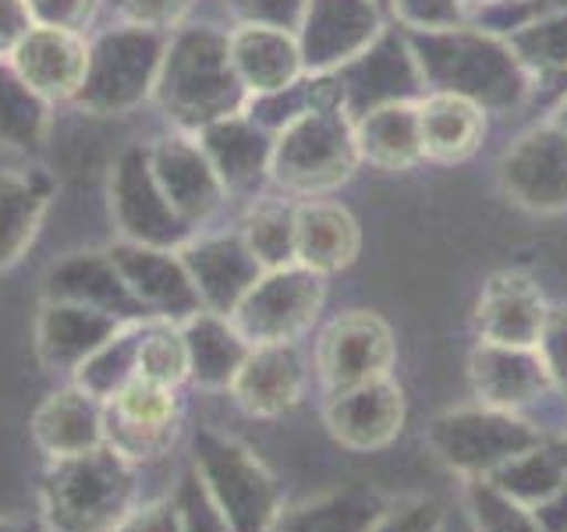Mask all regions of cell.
I'll return each mask as SVG.
<instances>
[{
  "instance_id": "25",
  "label": "cell",
  "mask_w": 567,
  "mask_h": 532,
  "mask_svg": "<svg viewBox=\"0 0 567 532\" xmlns=\"http://www.w3.org/2000/svg\"><path fill=\"white\" fill-rule=\"evenodd\" d=\"M468 380L478 405L504 408V412H518V408L539 401L554 387L536 348H514L493 341H478L472 348Z\"/></svg>"
},
{
  "instance_id": "33",
  "label": "cell",
  "mask_w": 567,
  "mask_h": 532,
  "mask_svg": "<svg viewBox=\"0 0 567 532\" xmlns=\"http://www.w3.org/2000/svg\"><path fill=\"white\" fill-rule=\"evenodd\" d=\"M386 504L369 490H333L280 508L270 532H369Z\"/></svg>"
},
{
  "instance_id": "53",
  "label": "cell",
  "mask_w": 567,
  "mask_h": 532,
  "mask_svg": "<svg viewBox=\"0 0 567 532\" xmlns=\"http://www.w3.org/2000/svg\"><path fill=\"white\" fill-rule=\"evenodd\" d=\"M554 451H557V458H560V466L567 469V440H564V443H554Z\"/></svg>"
},
{
  "instance_id": "49",
  "label": "cell",
  "mask_w": 567,
  "mask_h": 532,
  "mask_svg": "<svg viewBox=\"0 0 567 532\" xmlns=\"http://www.w3.org/2000/svg\"><path fill=\"white\" fill-rule=\"evenodd\" d=\"M532 514H536L543 532H567V487H560L554 497L539 501L536 508H532Z\"/></svg>"
},
{
  "instance_id": "35",
  "label": "cell",
  "mask_w": 567,
  "mask_h": 532,
  "mask_svg": "<svg viewBox=\"0 0 567 532\" xmlns=\"http://www.w3.org/2000/svg\"><path fill=\"white\" fill-rule=\"evenodd\" d=\"M241 238L262 263V270H280L295 263V200L291 195H256L241 213Z\"/></svg>"
},
{
  "instance_id": "6",
  "label": "cell",
  "mask_w": 567,
  "mask_h": 532,
  "mask_svg": "<svg viewBox=\"0 0 567 532\" xmlns=\"http://www.w3.org/2000/svg\"><path fill=\"white\" fill-rule=\"evenodd\" d=\"M171 32L117 22L89 40V64L79 96L71 100L79 114L121 117L153 103L159 64H164Z\"/></svg>"
},
{
  "instance_id": "52",
  "label": "cell",
  "mask_w": 567,
  "mask_h": 532,
  "mask_svg": "<svg viewBox=\"0 0 567 532\" xmlns=\"http://www.w3.org/2000/svg\"><path fill=\"white\" fill-rule=\"evenodd\" d=\"M465 8H493V4H501V0H461Z\"/></svg>"
},
{
  "instance_id": "1",
  "label": "cell",
  "mask_w": 567,
  "mask_h": 532,
  "mask_svg": "<svg viewBox=\"0 0 567 532\" xmlns=\"http://www.w3.org/2000/svg\"><path fill=\"white\" fill-rule=\"evenodd\" d=\"M153 103L174 132L188 135L220 117L245 114L248 89L230 64L227 32L195 22L177 25L159 64Z\"/></svg>"
},
{
  "instance_id": "2",
  "label": "cell",
  "mask_w": 567,
  "mask_h": 532,
  "mask_svg": "<svg viewBox=\"0 0 567 532\" xmlns=\"http://www.w3.org/2000/svg\"><path fill=\"white\" fill-rule=\"evenodd\" d=\"M425 93H457L483 111H514L528 96L532 71L518 61L504 35L489 29L408 32Z\"/></svg>"
},
{
  "instance_id": "11",
  "label": "cell",
  "mask_w": 567,
  "mask_h": 532,
  "mask_svg": "<svg viewBox=\"0 0 567 532\" xmlns=\"http://www.w3.org/2000/svg\"><path fill=\"white\" fill-rule=\"evenodd\" d=\"M106 408V448L128 458L132 466H146V461L164 458L177 430H182V398L177 387L153 383L146 377H135L124 383Z\"/></svg>"
},
{
  "instance_id": "43",
  "label": "cell",
  "mask_w": 567,
  "mask_h": 532,
  "mask_svg": "<svg viewBox=\"0 0 567 532\" xmlns=\"http://www.w3.org/2000/svg\"><path fill=\"white\" fill-rule=\"evenodd\" d=\"M32 14V25L68 29V32H89L96 25L103 0H25Z\"/></svg>"
},
{
  "instance_id": "12",
  "label": "cell",
  "mask_w": 567,
  "mask_h": 532,
  "mask_svg": "<svg viewBox=\"0 0 567 532\" xmlns=\"http://www.w3.org/2000/svg\"><path fill=\"white\" fill-rule=\"evenodd\" d=\"M496 182L514 206L528 213L567 209V135L554 124L528 129L504 150L496 164Z\"/></svg>"
},
{
  "instance_id": "27",
  "label": "cell",
  "mask_w": 567,
  "mask_h": 532,
  "mask_svg": "<svg viewBox=\"0 0 567 532\" xmlns=\"http://www.w3.org/2000/svg\"><path fill=\"white\" fill-rule=\"evenodd\" d=\"M58 182L40 164L0 167V274L14 270L29 256L43 231Z\"/></svg>"
},
{
  "instance_id": "54",
  "label": "cell",
  "mask_w": 567,
  "mask_h": 532,
  "mask_svg": "<svg viewBox=\"0 0 567 532\" xmlns=\"http://www.w3.org/2000/svg\"><path fill=\"white\" fill-rule=\"evenodd\" d=\"M377 4H390V0H377Z\"/></svg>"
},
{
  "instance_id": "4",
  "label": "cell",
  "mask_w": 567,
  "mask_h": 532,
  "mask_svg": "<svg viewBox=\"0 0 567 532\" xmlns=\"http://www.w3.org/2000/svg\"><path fill=\"white\" fill-rule=\"evenodd\" d=\"M359 164L348 106H309L274 135L270 182L291 200H323L348 185Z\"/></svg>"
},
{
  "instance_id": "16",
  "label": "cell",
  "mask_w": 567,
  "mask_h": 532,
  "mask_svg": "<svg viewBox=\"0 0 567 532\" xmlns=\"http://www.w3.org/2000/svg\"><path fill=\"white\" fill-rule=\"evenodd\" d=\"M106 253H111L128 291L138 298V306L153 319L185 324L188 316L203 313V301L192 288V277L177 248H153L117 238L114 245H106Z\"/></svg>"
},
{
  "instance_id": "37",
  "label": "cell",
  "mask_w": 567,
  "mask_h": 532,
  "mask_svg": "<svg viewBox=\"0 0 567 532\" xmlns=\"http://www.w3.org/2000/svg\"><path fill=\"white\" fill-rule=\"evenodd\" d=\"M496 490H504L525 508H536L546 497H554L560 487H567V469L560 466V458L554 448H532L518 458H511L507 466H501L493 475H486Z\"/></svg>"
},
{
  "instance_id": "13",
  "label": "cell",
  "mask_w": 567,
  "mask_h": 532,
  "mask_svg": "<svg viewBox=\"0 0 567 532\" xmlns=\"http://www.w3.org/2000/svg\"><path fill=\"white\" fill-rule=\"evenodd\" d=\"M383 35L377 0H309L298 25L306 75H333Z\"/></svg>"
},
{
  "instance_id": "23",
  "label": "cell",
  "mask_w": 567,
  "mask_h": 532,
  "mask_svg": "<svg viewBox=\"0 0 567 532\" xmlns=\"http://www.w3.org/2000/svg\"><path fill=\"white\" fill-rule=\"evenodd\" d=\"M29 437L47 454V461L96 451L106 443V408L100 398L85 395L82 387L68 380L35 405Z\"/></svg>"
},
{
  "instance_id": "26",
  "label": "cell",
  "mask_w": 567,
  "mask_h": 532,
  "mask_svg": "<svg viewBox=\"0 0 567 532\" xmlns=\"http://www.w3.org/2000/svg\"><path fill=\"white\" fill-rule=\"evenodd\" d=\"M333 75L344 85L351 117H359L369 106L408 100L415 89H425L408 40L404 35H386V32L362 53V58H354L341 71H333Z\"/></svg>"
},
{
  "instance_id": "7",
  "label": "cell",
  "mask_w": 567,
  "mask_h": 532,
  "mask_svg": "<svg viewBox=\"0 0 567 532\" xmlns=\"http://www.w3.org/2000/svg\"><path fill=\"white\" fill-rule=\"evenodd\" d=\"M543 437L532 422L518 412L504 408L475 405L454 408L430 422V448L447 469L472 475H493L511 458H518L532 448H539Z\"/></svg>"
},
{
  "instance_id": "28",
  "label": "cell",
  "mask_w": 567,
  "mask_h": 532,
  "mask_svg": "<svg viewBox=\"0 0 567 532\" xmlns=\"http://www.w3.org/2000/svg\"><path fill=\"white\" fill-rule=\"evenodd\" d=\"M362 227L333 200H295V263L316 274H341L359 259Z\"/></svg>"
},
{
  "instance_id": "39",
  "label": "cell",
  "mask_w": 567,
  "mask_h": 532,
  "mask_svg": "<svg viewBox=\"0 0 567 532\" xmlns=\"http://www.w3.org/2000/svg\"><path fill=\"white\" fill-rule=\"evenodd\" d=\"M138 377L164 387H182L188 383V348L182 324L171 319H150L146 337L138 348Z\"/></svg>"
},
{
  "instance_id": "15",
  "label": "cell",
  "mask_w": 567,
  "mask_h": 532,
  "mask_svg": "<svg viewBox=\"0 0 567 532\" xmlns=\"http://www.w3.org/2000/svg\"><path fill=\"white\" fill-rule=\"evenodd\" d=\"M177 253H182L192 288L199 295L206 313L230 316L238 309V301L248 295V288L266 274L238 227L235 231H195Z\"/></svg>"
},
{
  "instance_id": "47",
  "label": "cell",
  "mask_w": 567,
  "mask_h": 532,
  "mask_svg": "<svg viewBox=\"0 0 567 532\" xmlns=\"http://www.w3.org/2000/svg\"><path fill=\"white\" fill-rule=\"evenodd\" d=\"M114 532H188V514L174 501H146L124 514Z\"/></svg>"
},
{
  "instance_id": "24",
  "label": "cell",
  "mask_w": 567,
  "mask_h": 532,
  "mask_svg": "<svg viewBox=\"0 0 567 532\" xmlns=\"http://www.w3.org/2000/svg\"><path fill=\"white\" fill-rule=\"evenodd\" d=\"M14 71L22 75L43 100L71 103L79 96L85 82V64H89V40L82 32L68 29H50V25H32L25 40L11 53Z\"/></svg>"
},
{
  "instance_id": "50",
  "label": "cell",
  "mask_w": 567,
  "mask_h": 532,
  "mask_svg": "<svg viewBox=\"0 0 567 532\" xmlns=\"http://www.w3.org/2000/svg\"><path fill=\"white\" fill-rule=\"evenodd\" d=\"M549 124H554L557 132H564V135H567V96H564V100L557 103V111L549 114Z\"/></svg>"
},
{
  "instance_id": "40",
  "label": "cell",
  "mask_w": 567,
  "mask_h": 532,
  "mask_svg": "<svg viewBox=\"0 0 567 532\" xmlns=\"http://www.w3.org/2000/svg\"><path fill=\"white\" fill-rule=\"evenodd\" d=\"M465 508L478 532H543L532 508L496 490L486 475L465 479Z\"/></svg>"
},
{
  "instance_id": "32",
  "label": "cell",
  "mask_w": 567,
  "mask_h": 532,
  "mask_svg": "<svg viewBox=\"0 0 567 532\" xmlns=\"http://www.w3.org/2000/svg\"><path fill=\"white\" fill-rule=\"evenodd\" d=\"M415 106L422 156L433 164H461L486 135V111L457 93H425Z\"/></svg>"
},
{
  "instance_id": "3",
  "label": "cell",
  "mask_w": 567,
  "mask_h": 532,
  "mask_svg": "<svg viewBox=\"0 0 567 532\" xmlns=\"http://www.w3.org/2000/svg\"><path fill=\"white\" fill-rule=\"evenodd\" d=\"M138 466L103 443L96 451L50 461L40 479L43 532H114L135 508Z\"/></svg>"
},
{
  "instance_id": "14",
  "label": "cell",
  "mask_w": 567,
  "mask_h": 532,
  "mask_svg": "<svg viewBox=\"0 0 567 532\" xmlns=\"http://www.w3.org/2000/svg\"><path fill=\"white\" fill-rule=\"evenodd\" d=\"M150 167L171 209L192 231H203L230 200L220 174L213 171L199 139L188 132H167L150 142Z\"/></svg>"
},
{
  "instance_id": "34",
  "label": "cell",
  "mask_w": 567,
  "mask_h": 532,
  "mask_svg": "<svg viewBox=\"0 0 567 532\" xmlns=\"http://www.w3.org/2000/svg\"><path fill=\"white\" fill-rule=\"evenodd\" d=\"M53 129V103L18 75L11 61H0V150L35 153Z\"/></svg>"
},
{
  "instance_id": "31",
  "label": "cell",
  "mask_w": 567,
  "mask_h": 532,
  "mask_svg": "<svg viewBox=\"0 0 567 532\" xmlns=\"http://www.w3.org/2000/svg\"><path fill=\"white\" fill-rule=\"evenodd\" d=\"M354 142L362 164L380 171H412L422 164L419 106L415 100H390L354 117Z\"/></svg>"
},
{
  "instance_id": "18",
  "label": "cell",
  "mask_w": 567,
  "mask_h": 532,
  "mask_svg": "<svg viewBox=\"0 0 567 532\" xmlns=\"http://www.w3.org/2000/svg\"><path fill=\"white\" fill-rule=\"evenodd\" d=\"M43 298L79 301V306L111 313V316L124 319V324L153 319L138 306V298L128 291V284H124V277L106 248H75V253L50 263L43 274Z\"/></svg>"
},
{
  "instance_id": "45",
  "label": "cell",
  "mask_w": 567,
  "mask_h": 532,
  "mask_svg": "<svg viewBox=\"0 0 567 532\" xmlns=\"http://www.w3.org/2000/svg\"><path fill=\"white\" fill-rule=\"evenodd\" d=\"M111 4L121 22L174 32L177 25L188 22V11L195 8V0H111Z\"/></svg>"
},
{
  "instance_id": "22",
  "label": "cell",
  "mask_w": 567,
  "mask_h": 532,
  "mask_svg": "<svg viewBox=\"0 0 567 532\" xmlns=\"http://www.w3.org/2000/svg\"><path fill=\"white\" fill-rule=\"evenodd\" d=\"M206 150L213 171L220 174L230 200H256L262 185L270 182V153L274 135L262 132L245 114H230L195 132Z\"/></svg>"
},
{
  "instance_id": "17",
  "label": "cell",
  "mask_w": 567,
  "mask_h": 532,
  "mask_svg": "<svg viewBox=\"0 0 567 532\" xmlns=\"http://www.w3.org/2000/svg\"><path fill=\"white\" fill-rule=\"evenodd\" d=\"M404 390L394 377H380L359 387L327 395V433L348 451H380L404 430Z\"/></svg>"
},
{
  "instance_id": "10",
  "label": "cell",
  "mask_w": 567,
  "mask_h": 532,
  "mask_svg": "<svg viewBox=\"0 0 567 532\" xmlns=\"http://www.w3.org/2000/svg\"><path fill=\"white\" fill-rule=\"evenodd\" d=\"M398 362L394 330L369 309H348L323 327L316 341V372L327 395L390 377Z\"/></svg>"
},
{
  "instance_id": "48",
  "label": "cell",
  "mask_w": 567,
  "mask_h": 532,
  "mask_svg": "<svg viewBox=\"0 0 567 532\" xmlns=\"http://www.w3.org/2000/svg\"><path fill=\"white\" fill-rule=\"evenodd\" d=\"M32 29V14L25 0H0V61H11L14 47Z\"/></svg>"
},
{
  "instance_id": "38",
  "label": "cell",
  "mask_w": 567,
  "mask_h": 532,
  "mask_svg": "<svg viewBox=\"0 0 567 532\" xmlns=\"http://www.w3.org/2000/svg\"><path fill=\"white\" fill-rule=\"evenodd\" d=\"M504 40L528 71H567V8H546Z\"/></svg>"
},
{
  "instance_id": "36",
  "label": "cell",
  "mask_w": 567,
  "mask_h": 532,
  "mask_svg": "<svg viewBox=\"0 0 567 532\" xmlns=\"http://www.w3.org/2000/svg\"><path fill=\"white\" fill-rule=\"evenodd\" d=\"M146 327H150V319L124 324L111 341H103L75 369L71 383L82 387L85 395H93L100 401H111L124 383H132L138 377V348H142V337H146Z\"/></svg>"
},
{
  "instance_id": "19",
  "label": "cell",
  "mask_w": 567,
  "mask_h": 532,
  "mask_svg": "<svg viewBox=\"0 0 567 532\" xmlns=\"http://www.w3.org/2000/svg\"><path fill=\"white\" fill-rule=\"evenodd\" d=\"M124 327V319L79 306V301H50L43 298L40 316H35L32 345L35 359L50 377H75V369L93 355L103 341Z\"/></svg>"
},
{
  "instance_id": "42",
  "label": "cell",
  "mask_w": 567,
  "mask_h": 532,
  "mask_svg": "<svg viewBox=\"0 0 567 532\" xmlns=\"http://www.w3.org/2000/svg\"><path fill=\"white\" fill-rule=\"evenodd\" d=\"M398 22L408 32H436L465 25V4L461 0H390Z\"/></svg>"
},
{
  "instance_id": "41",
  "label": "cell",
  "mask_w": 567,
  "mask_h": 532,
  "mask_svg": "<svg viewBox=\"0 0 567 532\" xmlns=\"http://www.w3.org/2000/svg\"><path fill=\"white\" fill-rule=\"evenodd\" d=\"M309 0H224V11L235 18V25H270L298 35Z\"/></svg>"
},
{
  "instance_id": "21",
  "label": "cell",
  "mask_w": 567,
  "mask_h": 532,
  "mask_svg": "<svg viewBox=\"0 0 567 532\" xmlns=\"http://www.w3.org/2000/svg\"><path fill=\"white\" fill-rule=\"evenodd\" d=\"M309 369L298 345H252L227 395L245 416L277 419L301 401Z\"/></svg>"
},
{
  "instance_id": "30",
  "label": "cell",
  "mask_w": 567,
  "mask_h": 532,
  "mask_svg": "<svg viewBox=\"0 0 567 532\" xmlns=\"http://www.w3.org/2000/svg\"><path fill=\"white\" fill-rule=\"evenodd\" d=\"M182 334L188 348V387L203 390V395H227L252 351L245 334L230 324V316L206 309L188 316Z\"/></svg>"
},
{
  "instance_id": "9",
  "label": "cell",
  "mask_w": 567,
  "mask_h": 532,
  "mask_svg": "<svg viewBox=\"0 0 567 532\" xmlns=\"http://www.w3.org/2000/svg\"><path fill=\"white\" fill-rule=\"evenodd\" d=\"M106 203H111V221L121 242L182 248L195 235L156 185L150 167V142H132L114 156L111 177H106Z\"/></svg>"
},
{
  "instance_id": "29",
  "label": "cell",
  "mask_w": 567,
  "mask_h": 532,
  "mask_svg": "<svg viewBox=\"0 0 567 532\" xmlns=\"http://www.w3.org/2000/svg\"><path fill=\"white\" fill-rule=\"evenodd\" d=\"M230 64H235L248 96L274 93L306 75L298 35L270 25H235L227 29Z\"/></svg>"
},
{
  "instance_id": "46",
  "label": "cell",
  "mask_w": 567,
  "mask_h": 532,
  "mask_svg": "<svg viewBox=\"0 0 567 532\" xmlns=\"http://www.w3.org/2000/svg\"><path fill=\"white\" fill-rule=\"evenodd\" d=\"M536 351L549 372V383L567 398V306H549Z\"/></svg>"
},
{
  "instance_id": "44",
  "label": "cell",
  "mask_w": 567,
  "mask_h": 532,
  "mask_svg": "<svg viewBox=\"0 0 567 532\" xmlns=\"http://www.w3.org/2000/svg\"><path fill=\"white\" fill-rule=\"evenodd\" d=\"M369 532H443V508L430 497H412V501L386 504Z\"/></svg>"
},
{
  "instance_id": "51",
  "label": "cell",
  "mask_w": 567,
  "mask_h": 532,
  "mask_svg": "<svg viewBox=\"0 0 567 532\" xmlns=\"http://www.w3.org/2000/svg\"><path fill=\"white\" fill-rule=\"evenodd\" d=\"M0 532H40L32 522H18V519H0Z\"/></svg>"
},
{
  "instance_id": "8",
  "label": "cell",
  "mask_w": 567,
  "mask_h": 532,
  "mask_svg": "<svg viewBox=\"0 0 567 532\" xmlns=\"http://www.w3.org/2000/svg\"><path fill=\"white\" fill-rule=\"evenodd\" d=\"M327 277L309 266L291 263L280 270H266L248 295L230 313L248 345H298L323 313Z\"/></svg>"
},
{
  "instance_id": "20",
  "label": "cell",
  "mask_w": 567,
  "mask_h": 532,
  "mask_svg": "<svg viewBox=\"0 0 567 532\" xmlns=\"http://www.w3.org/2000/svg\"><path fill=\"white\" fill-rule=\"evenodd\" d=\"M546 313L549 306L536 280L522 270H501L483 284V291H478V301H475L478 341L536 348Z\"/></svg>"
},
{
  "instance_id": "5",
  "label": "cell",
  "mask_w": 567,
  "mask_h": 532,
  "mask_svg": "<svg viewBox=\"0 0 567 532\" xmlns=\"http://www.w3.org/2000/svg\"><path fill=\"white\" fill-rule=\"evenodd\" d=\"M192 466L209 508L227 532H270L284 508V490L266 461L213 426L192 437Z\"/></svg>"
}]
</instances>
